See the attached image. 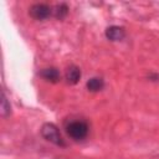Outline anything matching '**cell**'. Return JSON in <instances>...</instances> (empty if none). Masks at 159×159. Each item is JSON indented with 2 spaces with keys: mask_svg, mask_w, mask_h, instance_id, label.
I'll use <instances>...</instances> for the list:
<instances>
[{
  "mask_svg": "<svg viewBox=\"0 0 159 159\" xmlns=\"http://www.w3.org/2000/svg\"><path fill=\"white\" fill-rule=\"evenodd\" d=\"M40 76H41L45 81L51 82V83L58 82V80H60V77H61L60 71H58L56 67H46V68L41 70Z\"/></svg>",
  "mask_w": 159,
  "mask_h": 159,
  "instance_id": "cell-5",
  "label": "cell"
},
{
  "mask_svg": "<svg viewBox=\"0 0 159 159\" xmlns=\"http://www.w3.org/2000/svg\"><path fill=\"white\" fill-rule=\"evenodd\" d=\"M67 15H68V6H67L65 2H61V4H58V5L55 6L53 16H55L57 20H63Z\"/></svg>",
  "mask_w": 159,
  "mask_h": 159,
  "instance_id": "cell-8",
  "label": "cell"
},
{
  "mask_svg": "<svg viewBox=\"0 0 159 159\" xmlns=\"http://www.w3.org/2000/svg\"><path fill=\"white\" fill-rule=\"evenodd\" d=\"M86 87L89 92H99L104 87V81L101 77H92L87 81Z\"/></svg>",
  "mask_w": 159,
  "mask_h": 159,
  "instance_id": "cell-7",
  "label": "cell"
},
{
  "mask_svg": "<svg viewBox=\"0 0 159 159\" xmlns=\"http://www.w3.org/2000/svg\"><path fill=\"white\" fill-rule=\"evenodd\" d=\"M106 37L109 41H120L125 37V30L122 26L112 25L106 29Z\"/></svg>",
  "mask_w": 159,
  "mask_h": 159,
  "instance_id": "cell-4",
  "label": "cell"
},
{
  "mask_svg": "<svg viewBox=\"0 0 159 159\" xmlns=\"http://www.w3.org/2000/svg\"><path fill=\"white\" fill-rule=\"evenodd\" d=\"M1 102H2L1 103V114H2V117H6L7 114H10L11 107H10V104H7V98H6L4 92H2V101Z\"/></svg>",
  "mask_w": 159,
  "mask_h": 159,
  "instance_id": "cell-9",
  "label": "cell"
},
{
  "mask_svg": "<svg viewBox=\"0 0 159 159\" xmlns=\"http://www.w3.org/2000/svg\"><path fill=\"white\" fill-rule=\"evenodd\" d=\"M80 78H81V70L77 66L72 65L66 70V81H67V83L76 84L80 81Z\"/></svg>",
  "mask_w": 159,
  "mask_h": 159,
  "instance_id": "cell-6",
  "label": "cell"
},
{
  "mask_svg": "<svg viewBox=\"0 0 159 159\" xmlns=\"http://www.w3.org/2000/svg\"><path fill=\"white\" fill-rule=\"evenodd\" d=\"M65 129L67 135L76 142L83 140L89 132V127L84 120H71L66 124Z\"/></svg>",
  "mask_w": 159,
  "mask_h": 159,
  "instance_id": "cell-1",
  "label": "cell"
},
{
  "mask_svg": "<svg viewBox=\"0 0 159 159\" xmlns=\"http://www.w3.org/2000/svg\"><path fill=\"white\" fill-rule=\"evenodd\" d=\"M41 135L50 143L58 145V147H66V142L63 140L58 128L53 123H45L41 127Z\"/></svg>",
  "mask_w": 159,
  "mask_h": 159,
  "instance_id": "cell-2",
  "label": "cell"
},
{
  "mask_svg": "<svg viewBox=\"0 0 159 159\" xmlns=\"http://www.w3.org/2000/svg\"><path fill=\"white\" fill-rule=\"evenodd\" d=\"M29 12H30V16L32 19L39 20V21H42V20H46V19H48L51 16L52 9L47 4L39 2V4H34L30 7V11Z\"/></svg>",
  "mask_w": 159,
  "mask_h": 159,
  "instance_id": "cell-3",
  "label": "cell"
}]
</instances>
